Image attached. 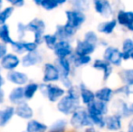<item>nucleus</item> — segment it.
Segmentation results:
<instances>
[{
  "instance_id": "f257e3e1",
  "label": "nucleus",
  "mask_w": 133,
  "mask_h": 132,
  "mask_svg": "<svg viewBox=\"0 0 133 132\" xmlns=\"http://www.w3.org/2000/svg\"><path fill=\"white\" fill-rule=\"evenodd\" d=\"M66 92V90L57 83L40 82L39 93L51 103H56Z\"/></svg>"
},
{
  "instance_id": "f03ea898",
  "label": "nucleus",
  "mask_w": 133,
  "mask_h": 132,
  "mask_svg": "<svg viewBox=\"0 0 133 132\" xmlns=\"http://www.w3.org/2000/svg\"><path fill=\"white\" fill-rule=\"evenodd\" d=\"M69 117H70V119L68 120L69 125L76 130H81V129H85L86 127L92 125L91 119L86 110V108L82 105L77 109H75Z\"/></svg>"
},
{
  "instance_id": "7ed1b4c3",
  "label": "nucleus",
  "mask_w": 133,
  "mask_h": 132,
  "mask_svg": "<svg viewBox=\"0 0 133 132\" xmlns=\"http://www.w3.org/2000/svg\"><path fill=\"white\" fill-rule=\"evenodd\" d=\"M82 105L80 99L74 98L65 92V94L55 103L56 109L65 117H69L75 109Z\"/></svg>"
},
{
  "instance_id": "20e7f679",
  "label": "nucleus",
  "mask_w": 133,
  "mask_h": 132,
  "mask_svg": "<svg viewBox=\"0 0 133 132\" xmlns=\"http://www.w3.org/2000/svg\"><path fill=\"white\" fill-rule=\"evenodd\" d=\"M28 33H32L33 41L39 46L43 45V36L46 32V23L44 19L39 17L33 18L26 23Z\"/></svg>"
},
{
  "instance_id": "39448f33",
  "label": "nucleus",
  "mask_w": 133,
  "mask_h": 132,
  "mask_svg": "<svg viewBox=\"0 0 133 132\" xmlns=\"http://www.w3.org/2000/svg\"><path fill=\"white\" fill-rule=\"evenodd\" d=\"M65 15V25L70 26L71 28L74 29L75 31H79L82 27V25L87 21L86 13L76 9H67L64 12Z\"/></svg>"
},
{
  "instance_id": "423d86ee",
  "label": "nucleus",
  "mask_w": 133,
  "mask_h": 132,
  "mask_svg": "<svg viewBox=\"0 0 133 132\" xmlns=\"http://www.w3.org/2000/svg\"><path fill=\"white\" fill-rule=\"evenodd\" d=\"M44 62V55L40 48L34 52L26 53L21 56V66L25 69L37 67Z\"/></svg>"
},
{
  "instance_id": "0eeeda50",
  "label": "nucleus",
  "mask_w": 133,
  "mask_h": 132,
  "mask_svg": "<svg viewBox=\"0 0 133 132\" xmlns=\"http://www.w3.org/2000/svg\"><path fill=\"white\" fill-rule=\"evenodd\" d=\"M9 48L11 49V52L16 53L19 56H22L23 54L30 52H34L35 50L39 49L40 46L37 44H35L33 40H14V42L9 45Z\"/></svg>"
},
{
  "instance_id": "6e6552de",
  "label": "nucleus",
  "mask_w": 133,
  "mask_h": 132,
  "mask_svg": "<svg viewBox=\"0 0 133 132\" xmlns=\"http://www.w3.org/2000/svg\"><path fill=\"white\" fill-rule=\"evenodd\" d=\"M91 6L97 15L105 19L111 18L115 15V9L111 0H92Z\"/></svg>"
},
{
  "instance_id": "1a4fd4ad",
  "label": "nucleus",
  "mask_w": 133,
  "mask_h": 132,
  "mask_svg": "<svg viewBox=\"0 0 133 132\" xmlns=\"http://www.w3.org/2000/svg\"><path fill=\"white\" fill-rule=\"evenodd\" d=\"M61 75L58 68L54 62H45L42 67V82L57 83L60 81Z\"/></svg>"
},
{
  "instance_id": "9d476101",
  "label": "nucleus",
  "mask_w": 133,
  "mask_h": 132,
  "mask_svg": "<svg viewBox=\"0 0 133 132\" xmlns=\"http://www.w3.org/2000/svg\"><path fill=\"white\" fill-rule=\"evenodd\" d=\"M21 66V56L9 51L0 59V67L3 72H10L18 69Z\"/></svg>"
},
{
  "instance_id": "9b49d317",
  "label": "nucleus",
  "mask_w": 133,
  "mask_h": 132,
  "mask_svg": "<svg viewBox=\"0 0 133 132\" xmlns=\"http://www.w3.org/2000/svg\"><path fill=\"white\" fill-rule=\"evenodd\" d=\"M5 81L14 86H24L30 81L29 75L24 71L18 69L5 72Z\"/></svg>"
},
{
  "instance_id": "f8f14e48",
  "label": "nucleus",
  "mask_w": 133,
  "mask_h": 132,
  "mask_svg": "<svg viewBox=\"0 0 133 132\" xmlns=\"http://www.w3.org/2000/svg\"><path fill=\"white\" fill-rule=\"evenodd\" d=\"M103 60L108 62L112 66L119 67L123 62L121 51L115 46H106L103 52Z\"/></svg>"
},
{
  "instance_id": "ddd939ff",
  "label": "nucleus",
  "mask_w": 133,
  "mask_h": 132,
  "mask_svg": "<svg viewBox=\"0 0 133 132\" xmlns=\"http://www.w3.org/2000/svg\"><path fill=\"white\" fill-rule=\"evenodd\" d=\"M53 53L55 58H69L74 53V46L72 41L58 40L53 49Z\"/></svg>"
},
{
  "instance_id": "4468645a",
  "label": "nucleus",
  "mask_w": 133,
  "mask_h": 132,
  "mask_svg": "<svg viewBox=\"0 0 133 132\" xmlns=\"http://www.w3.org/2000/svg\"><path fill=\"white\" fill-rule=\"evenodd\" d=\"M89 116H106L108 115L110 107L109 103L95 100L91 103L85 106Z\"/></svg>"
},
{
  "instance_id": "2eb2a0df",
  "label": "nucleus",
  "mask_w": 133,
  "mask_h": 132,
  "mask_svg": "<svg viewBox=\"0 0 133 132\" xmlns=\"http://www.w3.org/2000/svg\"><path fill=\"white\" fill-rule=\"evenodd\" d=\"M15 116L20 120L27 121L35 117V109L29 104V101L24 100L23 102L15 106Z\"/></svg>"
},
{
  "instance_id": "dca6fc26",
  "label": "nucleus",
  "mask_w": 133,
  "mask_h": 132,
  "mask_svg": "<svg viewBox=\"0 0 133 132\" xmlns=\"http://www.w3.org/2000/svg\"><path fill=\"white\" fill-rule=\"evenodd\" d=\"M111 109L114 114L119 115L122 119H127L131 116L130 105H128L127 102L121 98H118L113 100Z\"/></svg>"
},
{
  "instance_id": "f3484780",
  "label": "nucleus",
  "mask_w": 133,
  "mask_h": 132,
  "mask_svg": "<svg viewBox=\"0 0 133 132\" xmlns=\"http://www.w3.org/2000/svg\"><path fill=\"white\" fill-rule=\"evenodd\" d=\"M96 48L97 45L90 44L83 39H78L74 46V53L76 55H91Z\"/></svg>"
},
{
  "instance_id": "a211bd4d",
  "label": "nucleus",
  "mask_w": 133,
  "mask_h": 132,
  "mask_svg": "<svg viewBox=\"0 0 133 132\" xmlns=\"http://www.w3.org/2000/svg\"><path fill=\"white\" fill-rule=\"evenodd\" d=\"M56 67L58 68L60 72L61 78L72 77V72L74 68L72 65L70 59L69 58H55L54 61Z\"/></svg>"
},
{
  "instance_id": "6ab92c4d",
  "label": "nucleus",
  "mask_w": 133,
  "mask_h": 132,
  "mask_svg": "<svg viewBox=\"0 0 133 132\" xmlns=\"http://www.w3.org/2000/svg\"><path fill=\"white\" fill-rule=\"evenodd\" d=\"M6 100L12 106H16L17 104L23 102L25 100L23 86H14L6 96Z\"/></svg>"
},
{
  "instance_id": "aec40b11",
  "label": "nucleus",
  "mask_w": 133,
  "mask_h": 132,
  "mask_svg": "<svg viewBox=\"0 0 133 132\" xmlns=\"http://www.w3.org/2000/svg\"><path fill=\"white\" fill-rule=\"evenodd\" d=\"M92 68L94 70L102 72L104 81H107L110 79V77L112 74V72H113V66L103 59H96V60L93 61Z\"/></svg>"
},
{
  "instance_id": "412c9836",
  "label": "nucleus",
  "mask_w": 133,
  "mask_h": 132,
  "mask_svg": "<svg viewBox=\"0 0 133 132\" xmlns=\"http://www.w3.org/2000/svg\"><path fill=\"white\" fill-rule=\"evenodd\" d=\"M115 20L118 25L126 28L133 21V11L125 10V9H118L115 12Z\"/></svg>"
},
{
  "instance_id": "4be33fe9",
  "label": "nucleus",
  "mask_w": 133,
  "mask_h": 132,
  "mask_svg": "<svg viewBox=\"0 0 133 132\" xmlns=\"http://www.w3.org/2000/svg\"><path fill=\"white\" fill-rule=\"evenodd\" d=\"M15 118V106L6 105L0 109V128L4 129L10 124Z\"/></svg>"
},
{
  "instance_id": "5701e85b",
  "label": "nucleus",
  "mask_w": 133,
  "mask_h": 132,
  "mask_svg": "<svg viewBox=\"0 0 133 132\" xmlns=\"http://www.w3.org/2000/svg\"><path fill=\"white\" fill-rule=\"evenodd\" d=\"M105 128L109 131H119L122 128V118L119 115L114 113L106 115Z\"/></svg>"
},
{
  "instance_id": "b1692460",
  "label": "nucleus",
  "mask_w": 133,
  "mask_h": 132,
  "mask_svg": "<svg viewBox=\"0 0 133 132\" xmlns=\"http://www.w3.org/2000/svg\"><path fill=\"white\" fill-rule=\"evenodd\" d=\"M117 26H118L117 21L115 20V18L111 17L99 23V25H97V31L100 33H102V34L110 35L114 33V31L116 30Z\"/></svg>"
},
{
  "instance_id": "393cba45",
  "label": "nucleus",
  "mask_w": 133,
  "mask_h": 132,
  "mask_svg": "<svg viewBox=\"0 0 133 132\" xmlns=\"http://www.w3.org/2000/svg\"><path fill=\"white\" fill-rule=\"evenodd\" d=\"M80 92V101L83 106H87L88 104L91 103L93 100H95L94 92L89 89L83 82H81L78 85Z\"/></svg>"
},
{
  "instance_id": "a878e982",
  "label": "nucleus",
  "mask_w": 133,
  "mask_h": 132,
  "mask_svg": "<svg viewBox=\"0 0 133 132\" xmlns=\"http://www.w3.org/2000/svg\"><path fill=\"white\" fill-rule=\"evenodd\" d=\"M48 125L38 119H31L25 123V132H47Z\"/></svg>"
},
{
  "instance_id": "bb28decb",
  "label": "nucleus",
  "mask_w": 133,
  "mask_h": 132,
  "mask_svg": "<svg viewBox=\"0 0 133 132\" xmlns=\"http://www.w3.org/2000/svg\"><path fill=\"white\" fill-rule=\"evenodd\" d=\"M39 86H40V82L31 81V80L26 84L24 85V95H25V100L26 101H30L35 99L36 94L39 93Z\"/></svg>"
},
{
  "instance_id": "cd10ccee",
  "label": "nucleus",
  "mask_w": 133,
  "mask_h": 132,
  "mask_svg": "<svg viewBox=\"0 0 133 132\" xmlns=\"http://www.w3.org/2000/svg\"><path fill=\"white\" fill-rule=\"evenodd\" d=\"M95 100H101V101L109 103L112 100L114 97V91L108 86H104L102 88L97 90L94 92Z\"/></svg>"
},
{
  "instance_id": "c85d7f7f",
  "label": "nucleus",
  "mask_w": 133,
  "mask_h": 132,
  "mask_svg": "<svg viewBox=\"0 0 133 132\" xmlns=\"http://www.w3.org/2000/svg\"><path fill=\"white\" fill-rule=\"evenodd\" d=\"M72 65L74 69L81 68L82 66H86L91 62V55H76L72 53L70 57Z\"/></svg>"
},
{
  "instance_id": "c756f323",
  "label": "nucleus",
  "mask_w": 133,
  "mask_h": 132,
  "mask_svg": "<svg viewBox=\"0 0 133 132\" xmlns=\"http://www.w3.org/2000/svg\"><path fill=\"white\" fill-rule=\"evenodd\" d=\"M68 126V120L64 118H60L48 125L47 132H66Z\"/></svg>"
},
{
  "instance_id": "7c9ffc66",
  "label": "nucleus",
  "mask_w": 133,
  "mask_h": 132,
  "mask_svg": "<svg viewBox=\"0 0 133 132\" xmlns=\"http://www.w3.org/2000/svg\"><path fill=\"white\" fill-rule=\"evenodd\" d=\"M71 8L82 11V12H88L91 9L92 0H68Z\"/></svg>"
},
{
  "instance_id": "2f4dec72",
  "label": "nucleus",
  "mask_w": 133,
  "mask_h": 132,
  "mask_svg": "<svg viewBox=\"0 0 133 132\" xmlns=\"http://www.w3.org/2000/svg\"><path fill=\"white\" fill-rule=\"evenodd\" d=\"M14 40L15 39L12 36L11 29L8 24H5V25H1L0 26V42L9 46L14 42Z\"/></svg>"
},
{
  "instance_id": "473e14b6",
  "label": "nucleus",
  "mask_w": 133,
  "mask_h": 132,
  "mask_svg": "<svg viewBox=\"0 0 133 132\" xmlns=\"http://www.w3.org/2000/svg\"><path fill=\"white\" fill-rule=\"evenodd\" d=\"M133 53V40L132 38H125L121 44V53L123 61H128L130 59Z\"/></svg>"
},
{
  "instance_id": "72a5a7b5",
  "label": "nucleus",
  "mask_w": 133,
  "mask_h": 132,
  "mask_svg": "<svg viewBox=\"0 0 133 132\" xmlns=\"http://www.w3.org/2000/svg\"><path fill=\"white\" fill-rule=\"evenodd\" d=\"M57 42L58 39L54 33H45L44 34V36H43V44L45 46L46 49L50 50V51H53Z\"/></svg>"
},
{
  "instance_id": "f704fd0d",
  "label": "nucleus",
  "mask_w": 133,
  "mask_h": 132,
  "mask_svg": "<svg viewBox=\"0 0 133 132\" xmlns=\"http://www.w3.org/2000/svg\"><path fill=\"white\" fill-rule=\"evenodd\" d=\"M15 12V8L11 5H7L0 10V26L5 24H7V21L12 17Z\"/></svg>"
},
{
  "instance_id": "c9c22d12",
  "label": "nucleus",
  "mask_w": 133,
  "mask_h": 132,
  "mask_svg": "<svg viewBox=\"0 0 133 132\" xmlns=\"http://www.w3.org/2000/svg\"><path fill=\"white\" fill-rule=\"evenodd\" d=\"M119 79L123 84L133 83V68L121 70L119 72Z\"/></svg>"
},
{
  "instance_id": "e433bc0d",
  "label": "nucleus",
  "mask_w": 133,
  "mask_h": 132,
  "mask_svg": "<svg viewBox=\"0 0 133 132\" xmlns=\"http://www.w3.org/2000/svg\"><path fill=\"white\" fill-rule=\"evenodd\" d=\"M121 95L128 97L130 95H133V83L130 84H124L123 86L119 87V88L116 89L114 91V95Z\"/></svg>"
},
{
  "instance_id": "4c0bfd02",
  "label": "nucleus",
  "mask_w": 133,
  "mask_h": 132,
  "mask_svg": "<svg viewBox=\"0 0 133 132\" xmlns=\"http://www.w3.org/2000/svg\"><path fill=\"white\" fill-rule=\"evenodd\" d=\"M83 39L84 41L90 43V44H92L94 45H98L99 44V36L98 33L93 30H89L87 32H85V33L83 34Z\"/></svg>"
},
{
  "instance_id": "58836bf2",
  "label": "nucleus",
  "mask_w": 133,
  "mask_h": 132,
  "mask_svg": "<svg viewBox=\"0 0 133 132\" xmlns=\"http://www.w3.org/2000/svg\"><path fill=\"white\" fill-rule=\"evenodd\" d=\"M28 33L26 24L23 23V22H18L16 25V37L18 40H24L25 39Z\"/></svg>"
},
{
  "instance_id": "ea45409f",
  "label": "nucleus",
  "mask_w": 133,
  "mask_h": 132,
  "mask_svg": "<svg viewBox=\"0 0 133 132\" xmlns=\"http://www.w3.org/2000/svg\"><path fill=\"white\" fill-rule=\"evenodd\" d=\"M40 7L44 9V10L50 12V11H54V10H55L56 8H58L59 5L56 3L55 0H43V1L41 2Z\"/></svg>"
},
{
  "instance_id": "a19ab883",
  "label": "nucleus",
  "mask_w": 133,
  "mask_h": 132,
  "mask_svg": "<svg viewBox=\"0 0 133 132\" xmlns=\"http://www.w3.org/2000/svg\"><path fill=\"white\" fill-rule=\"evenodd\" d=\"M54 33L55 34V36L57 37L58 40H69L68 35L66 33V31H65L64 27H63V25H57L55 27V30H54Z\"/></svg>"
},
{
  "instance_id": "79ce46f5",
  "label": "nucleus",
  "mask_w": 133,
  "mask_h": 132,
  "mask_svg": "<svg viewBox=\"0 0 133 132\" xmlns=\"http://www.w3.org/2000/svg\"><path fill=\"white\" fill-rule=\"evenodd\" d=\"M9 5L16 8H21L25 5V0H5Z\"/></svg>"
},
{
  "instance_id": "37998d69",
  "label": "nucleus",
  "mask_w": 133,
  "mask_h": 132,
  "mask_svg": "<svg viewBox=\"0 0 133 132\" xmlns=\"http://www.w3.org/2000/svg\"><path fill=\"white\" fill-rule=\"evenodd\" d=\"M60 83H61V86H63L65 90L69 89L70 87H72L74 85V82H72V77H66V78H61L60 79Z\"/></svg>"
},
{
  "instance_id": "c03bdc74",
  "label": "nucleus",
  "mask_w": 133,
  "mask_h": 132,
  "mask_svg": "<svg viewBox=\"0 0 133 132\" xmlns=\"http://www.w3.org/2000/svg\"><path fill=\"white\" fill-rule=\"evenodd\" d=\"M9 52V46L0 42V59Z\"/></svg>"
},
{
  "instance_id": "a18cd8bd",
  "label": "nucleus",
  "mask_w": 133,
  "mask_h": 132,
  "mask_svg": "<svg viewBox=\"0 0 133 132\" xmlns=\"http://www.w3.org/2000/svg\"><path fill=\"white\" fill-rule=\"evenodd\" d=\"M6 101V95L4 88H0V106L4 105L5 102Z\"/></svg>"
},
{
  "instance_id": "49530a36",
  "label": "nucleus",
  "mask_w": 133,
  "mask_h": 132,
  "mask_svg": "<svg viewBox=\"0 0 133 132\" xmlns=\"http://www.w3.org/2000/svg\"><path fill=\"white\" fill-rule=\"evenodd\" d=\"M127 132H133V118L130 119L127 125Z\"/></svg>"
},
{
  "instance_id": "de8ad7c7",
  "label": "nucleus",
  "mask_w": 133,
  "mask_h": 132,
  "mask_svg": "<svg viewBox=\"0 0 133 132\" xmlns=\"http://www.w3.org/2000/svg\"><path fill=\"white\" fill-rule=\"evenodd\" d=\"M5 75L3 73L0 74V88H4V86L5 85Z\"/></svg>"
},
{
  "instance_id": "09e8293b",
  "label": "nucleus",
  "mask_w": 133,
  "mask_h": 132,
  "mask_svg": "<svg viewBox=\"0 0 133 132\" xmlns=\"http://www.w3.org/2000/svg\"><path fill=\"white\" fill-rule=\"evenodd\" d=\"M84 132H96V129H95V126L91 125L89 127H86L84 129Z\"/></svg>"
},
{
  "instance_id": "8fccbe9b",
  "label": "nucleus",
  "mask_w": 133,
  "mask_h": 132,
  "mask_svg": "<svg viewBox=\"0 0 133 132\" xmlns=\"http://www.w3.org/2000/svg\"><path fill=\"white\" fill-rule=\"evenodd\" d=\"M56 1V3L58 4V5H65V4H67L68 3V0H55Z\"/></svg>"
},
{
  "instance_id": "3c124183",
  "label": "nucleus",
  "mask_w": 133,
  "mask_h": 132,
  "mask_svg": "<svg viewBox=\"0 0 133 132\" xmlns=\"http://www.w3.org/2000/svg\"><path fill=\"white\" fill-rule=\"evenodd\" d=\"M126 29H127L128 31H130V32L133 33V21L130 24V25H128V26L126 27Z\"/></svg>"
},
{
  "instance_id": "603ef678",
  "label": "nucleus",
  "mask_w": 133,
  "mask_h": 132,
  "mask_svg": "<svg viewBox=\"0 0 133 132\" xmlns=\"http://www.w3.org/2000/svg\"><path fill=\"white\" fill-rule=\"evenodd\" d=\"M43 0H33L34 4H35V5H37V6H40L41 5V2H42Z\"/></svg>"
},
{
  "instance_id": "864d4df0",
  "label": "nucleus",
  "mask_w": 133,
  "mask_h": 132,
  "mask_svg": "<svg viewBox=\"0 0 133 132\" xmlns=\"http://www.w3.org/2000/svg\"><path fill=\"white\" fill-rule=\"evenodd\" d=\"M4 4H5V0H0V10L4 7Z\"/></svg>"
},
{
  "instance_id": "5fc2aeb1",
  "label": "nucleus",
  "mask_w": 133,
  "mask_h": 132,
  "mask_svg": "<svg viewBox=\"0 0 133 132\" xmlns=\"http://www.w3.org/2000/svg\"><path fill=\"white\" fill-rule=\"evenodd\" d=\"M130 113H131V115H133V102L130 105Z\"/></svg>"
},
{
  "instance_id": "6e6d98bb",
  "label": "nucleus",
  "mask_w": 133,
  "mask_h": 132,
  "mask_svg": "<svg viewBox=\"0 0 133 132\" xmlns=\"http://www.w3.org/2000/svg\"><path fill=\"white\" fill-rule=\"evenodd\" d=\"M1 73H3V70H2L1 67H0V74H1Z\"/></svg>"
},
{
  "instance_id": "4d7b16f0",
  "label": "nucleus",
  "mask_w": 133,
  "mask_h": 132,
  "mask_svg": "<svg viewBox=\"0 0 133 132\" xmlns=\"http://www.w3.org/2000/svg\"><path fill=\"white\" fill-rule=\"evenodd\" d=\"M130 59H131V60L133 61V53H131V56H130Z\"/></svg>"
},
{
  "instance_id": "13d9d810",
  "label": "nucleus",
  "mask_w": 133,
  "mask_h": 132,
  "mask_svg": "<svg viewBox=\"0 0 133 132\" xmlns=\"http://www.w3.org/2000/svg\"><path fill=\"white\" fill-rule=\"evenodd\" d=\"M118 132H124V131H118Z\"/></svg>"
},
{
  "instance_id": "bf43d9fd",
  "label": "nucleus",
  "mask_w": 133,
  "mask_h": 132,
  "mask_svg": "<svg viewBox=\"0 0 133 132\" xmlns=\"http://www.w3.org/2000/svg\"><path fill=\"white\" fill-rule=\"evenodd\" d=\"M72 132H77V131H72Z\"/></svg>"
},
{
  "instance_id": "052dcab7",
  "label": "nucleus",
  "mask_w": 133,
  "mask_h": 132,
  "mask_svg": "<svg viewBox=\"0 0 133 132\" xmlns=\"http://www.w3.org/2000/svg\"><path fill=\"white\" fill-rule=\"evenodd\" d=\"M132 40H133V36H132Z\"/></svg>"
},
{
  "instance_id": "680f3d73",
  "label": "nucleus",
  "mask_w": 133,
  "mask_h": 132,
  "mask_svg": "<svg viewBox=\"0 0 133 132\" xmlns=\"http://www.w3.org/2000/svg\"><path fill=\"white\" fill-rule=\"evenodd\" d=\"M22 132H25V131H22Z\"/></svg>"
}]
</instances>
